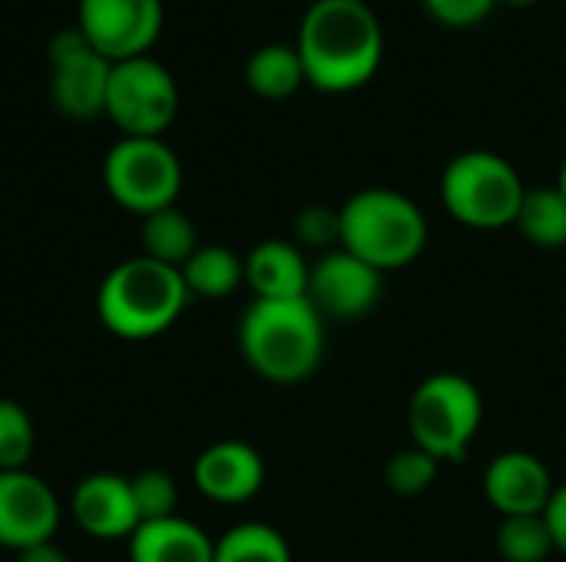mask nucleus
I'll return each instance as SVG.
<instances>
[{"instance_id":"1","label":"nucleus","mask_w":566,"mask_h":562,"mask_svg":"<svg viewBox=\"0 0 566 562\" xmlns=\"http://www.w3.org/2000/svg\"><path fill=\"white\" fill-rule=\"evenodd\" d=\"M295 50L308 86L318 93H352L378 73L385 30L365 0H315L302 17Z\"/></svg>"},{"instance_id":"2","label":"nucleus","mask_w":566,"mask_h":562,"mask_svg":"<svg viewBox=\"0 0 566 562\" xmlns=\"http://www.w3.org/2000/svg\"><path fill=\"white\" fill-rule=\"evenodd\" d=\"M239 348L262 381L302 384L325 358V321L308 298H255L239 321Z\"/></svg>"},{"instance_id":"3","label":"nucleus","mask_w":566,"mask_h":562,"mask_svg":"<svg viewBox=\"0 0 566 562\" xmlns=\"http://www.w3.org/2000/svg\"><path fill=\"white\" fill-rule=\"evenodd\" d=\"M186 305L189 291L182 272L146 255L109 268L96 291V315L103 328L126 341H146L169 331Z\"/></svg>"},{"instance_id":"4","label":"nucleus","mask_w":566,"mask_h":562,"mask_svg":"<svg viewBox=\"0 0 566 562\" xmlns=\"http://www.w3.org/2000/svg\"><path fill=\"white\" fill-rule=\"evenodd\" d=\"M342 248L371 268L411 265L428 245V219L415 199L395 189H361L342 209Z\"/></svg>"},{"instance_id":"5","label":"nucleus","mask_w":566,"mask_h":562,"mask_svg":"<svg viewBox=\"0 0 566 562\" xmlns=\"http://www.w3.org/2000/svg\"><path fill=\"white\" fill-rule=\"evenodd\" d=\"M524 192L527 185L514 162L491 149H468L454 156L441 176V202L448 215L481 232L514 225Z\"/></svg>"},{"instance_id":"6","label":"nucleus","mask_w":566,"mask_h":562,"mask_svg":"<svg viewBox=\"0 0 566 562\" xmlns=\"http://www.w3.org/2000/svg\"><path fill=\"white\" fill-rule=\"evenodd\" d=\"M484 421V401L474 381L464 374H431L418 384L408 404V427L415 447L431 454L438 464L461 460L478 437Z\"/></svg>"},{"instance_id":"7","label":"nucleus","mask_w":566,"mask_h":562,"mask_svg":"<svg viewBox=\"0 0 566 562\" xmlns=\"http://www.w3.org/2000/svg\"><path fill=\"white\" fill-rule=\"evenodd\" d=\"M106 192L136 215H153L176 205L182 189V166L163 139L123 136L103 159Z\"/></svg>"},{"instance_id":"8","label":"nucleus","mask_w":566,"mask_h":562,"mask_svg":"<svg viewBox=\"0 0 566 562\" xmlns=\"http://www.w3.org/2000/svg\"><path fill=\"white\" fill-rule=\"evenodd\" d=\"M103 113L123 136L159 139L179 113V86L172 73L149 53L119 60L109 70Z\"/></svg>"},{"instance_id":"9","label":"nucleus","mask_w":566,"mask_h":562,"mask_svg":"<svg viewBox=\"0 0 566 562\" xmlns=\"http://www.w3.org/2000/svg\"><path fill=\"white\" fill-rule=\"evenodd\" d=\"M50 99L70 119H93L106 109L113 63L96 53L86 36L70 26L50 40Z\"/></svg>"},{"instance_id":"10","label":"nucleus","mask_w":566,"mask_h":562,"mask_svg":"<svg viewBox=\"0 0 566 562\" xmlns=\"http://www.w3.org/2000/svg\"><path fill=\"white\" fill-rule=\"evenodd\" d=\"M76 30L109 63L146 56L163 33V0H80Z\"/></svg>"},{"instance_id":"11","label":"nucleus","mask_w":566,"mask_h":562,"mask_svg":"<svg viewBox=\"0 0 566 562\" xmlns=\"http://www.w3.org/2000/svg\"><path fill=\"white\" fill-rule=\"evenodd\" d=\"M60 527V500L46 480L23 470H0V547L30 550L50 543Z\"/></svg>"},{"instance_id":"12","label":"nucleus","mask_w":566,"mask_h":562,"mask_svg":"<svg viewBox=\"0 0 566 562\" xmlns=\"http://www.w3.org/2000/svg\"><path fill=\"white\" fill-rule=\"evenodd\" d=\"M381 298V272L355 258L342 245L325 252L308 275V301L325 318H365Z\"/></svg>"},{"instance_id":"13","label":"nucleus","mask_w":566,"mask_h":562,"mask_svg":"<svg viewBox=\"0 0 566 562\" xmlns=\"http://www.w3.org/2000/svg\"><path fill=\"white\" fill-rule=\"evenodd\" d=\"M554 490L551 470L527 450H504L484 470V494L501 517H537Z\"/></svg>"},{"instance_id":"14","label":"nucleus","mask_w":566,"mask_h":562,"mask_svg":"<svg viewBox=\"0 0 566 562\" xmlns=\"http://www.w3.org/2000/svg\"><path fill=\"white\" fill-rule=\"evenodd\" d=\"M70 513L76 527L93 540H129L139 530V513L133 503L129 477L90 474L76 484L70 497Z\"/></svg>"},{"instance_id":"15","label":"nucleus","mask_w":566,"mask_h":562,"mask_svg":"<svg viewBox=\"0 0 566 562\" xmlns=\"http://www.w3.org/2000/svg\"><path fill=\"white\" fill-rule=\"evenodd\" d=\"M192 480L202 497L216 503H245L265 484V464L245 441H219L206 447L192 467Z\"/></svg>"},{"instance_id":"16","label":"nucleus","mask_w":566,"mask_h":562,"mask_svg":"<svg viewBox=\"0 0 566 562\" xmlns=\"http://www.w3.org/2000/svg\"><path fill=\"white\" fill-rule=\"evenodd\" d=\"M308 275L312 265L295 242L265 238L245 258V285L255 291L259 301L308 298Z\"/></svg>"},{"instance_id":"17","label":"nucleus","mask_w":566,"mask_h":562,"mask_svg":"<svg viewBox=\"0 0 566 562\" xmlns=\"http://www.w3.org/2000/svg\"><path fill=\"white\" fill-rule=\"evenodd\" d=\"M129 562H212L216 560V540L202 527H196L186 517L153 520L139 523V530L126 540Z\"/></svg>"},{"instance_id":"18","label":"nucleus","mask_w":566,"mask_h":562,"mask_svg":"<svg viewBox=\"0 0 566 562\" xmlns=\"http://www.w3.org/2000/svg\"><path fill=\"white\" fill-rule=\"evenodd\" d=\"M189 298H229L245 282V258L226 245H199L192 258L179 268Z\"/></svg>"},{"instance_id":"19","label":"nucleus","mask_w":566,"mask_h":562,"mask_svg":"<svg viewBox=\"0 0 566 562\" xmlns=\"http://www.w3.org/2000/svg\"><path fill=\"white\" fill-rule=\"evenodd\" d=\"M245 83L262 99H289L305 83V66L295 46L265 43L245 63Z\"/></svg>"},{"instance_id":"20","label":"nucleus","mask_w":566,"mask_h":562,"mask_svg":"<svg viewBox=\"0 0 566 562\" xmlns=\"http://www.w3.org/2000/svg\"><path fill=\"white\" fill-rule=\"evenodd\" d=\"M196 248H199V232L182 209L169 205V209H159L143 219V255L146 258L182 268Z\"/></svg>"},{"instance_id":"21","label":"nucleus","mask_w":566,"mask_h":562,"mask_svg":"<svg viewBox=\"0 0 566 562\" xmlns=\"http://www.w3.org/2000/svg\"><path fill=\"white\" fill-rule=\"evenodd\" d=\"M514 225L537 248L547 252L566 248V199L560 195V189L557 185L527 189Z\"/></svg>"},{"instance_id":"22","label":"nucleus","mask_w":566,"mask_h":562,"mask_svg":"<svg viewBox=\"0 0 566 562\" xmlns=\"http://www.w3.org/2000/svg\"><path fill=\"white\" fill-rule=\"evenodd\" d=\"M212 562H292V550L275 527L239 523L216 540Z\"/></svg>"},{"instance_id":"23","label":"nucleus","mask_w":566,"mask_h":562,"mask_svg":"<svg viewBox=\"0 0 566 562\" xmlns=\"http://www.w3.org/2000/svg\"><path fill=\"white\" fill-rule=\"evenodd\" d=\"M497 553L504 562H547L557 547L544 513L537 517H504L497 530Z\"/></svg>"},{"instance_id":"24","label":"nucleus","mask_w":566,"mask_h":562,"mask_svg":"<svg viewBox=\"0 0 566 562\" xmlns=\"http://www.w3.org/2000/svg\"><path fill=\"white\" fill-rule=\"evenodd\" d=\"M129 490H133V503H136L139 523L176 517L179 487H176V480L166 470H139V474H133L129 477Z\"/></svg>"},{"instance_id":"25","label":"nucleus","mask_w":566,"mask_h":562,"mask_svg":"<svg viewBox=\"0 0 566 562\" xmlns=\"http://www.w3.org/2000/svg\"><path fill=\"white\" fill-rule=\"evenodd\" d=\"M33 421L17 404L0 397V470H23L33 454Z\"/></svg>"},{"instance_id":"26","label":"nucleus","mask_w":566,"mask_h":562,"mask_svg":"<svg viewBox=\"0 0 566 562\" xmlns=\"http://www.w3.org/2000/svg\"><path fill=\"white\" fill-rule=\"evenodd\" d=\"M438 467H441V464H438L431 454L418 450V447L398 450V454L388 460V467H385V484H388L391 494H398V497H418V494H424V490L434 484Z\"/></svg>"},{"instance_id":"27","label":"nucleus","mask_w":566,"mask_h":562,"mask_svg":"<svg viewBox=\"0 0 566 562\" xmlns=\"http://www.w3.org/2000/svg\"><path fill=\"white\" fill-rule=\"evenodd\" d=\"M295 238L308 248L342 245V212L328 205H308L295 215Z\"/></svg>"},{"instance_id":"28","label":"nucleus","mask_w":566,"mask_h":562,"mask_svg":"<svg viewBox=\"0 0 566 562\" xmlns=\"http://www.w3.org/2000/svg\"><path fill=\"white\" fill-rule=\"evenodd\" d=\"M421 7L434 23L468 30V26L484 23L491 17V10L497 7V0H421Z\"/></svg>"},{"instance_id":"29","label":"nucleus","mask_w":566,"mask_h":562,"mask_svg":"<svg viewBox=\"0 0 566 562\" xmlns=\"http://www.w3.org/2000/svg\"><path fill=\"white\" fill-rule=\"evenodd\" d=\"M544 520H547V527H551V537H554L557 553H564L566 556V484L554 490V497H551V503H547V510H544Z\"/></svg>"},{"instance_id":"30","label":"nucleus","mask_w":566,"mask_h":562,"mask_svg":"<svg viewBox=\"0 0 566 562\" xmlns=\"http://www.w3.org/2000/svg\"><path fill=\"white\" fill-rule=\"evenodd\" d=\"M17 562H70L66 553L50 540V543H40V547H30L23 553H17Z\"/></svg>"},{"instance_id":"31","label":"nucleus","mask_w":566,"mask_h":562,"mask_svg":"<svg viewBox=\"0 0 566 562\" xmlns=\"http://www.w3.org/2000/svg\"><path fill=\"white\" fill-rule=\"evenodd\" d=\"M557 189H560V195L566 199V156L564 162H560V176H557Z\"/></svg>"},{"instance_id":"32","label":"nucleus","mask_w":566,"mask_h":562,"mask_svg":"<svg viewBox=\"0 0 566 562\" xmlns=\"http://www.w3.org/2000/svg\"><path fill=\"white\" fill-rule=\"evenodd\" d=\"M497 3H507V7H531V3H537V0H497Z\"/></svg>"},{"instance_id":"33","label":"nucleus","mask_w":566,"mask_h":562,"mask_svg":"<svg viewBox=\"0 0 566 562\" xmlns=\"http://www.w3.org/2000/svg\"><path fill=\"white\" fill-rule=\"evenodd\" d=\"M308 3H315V0H308Z\"/></svg>"}]
</instances>
